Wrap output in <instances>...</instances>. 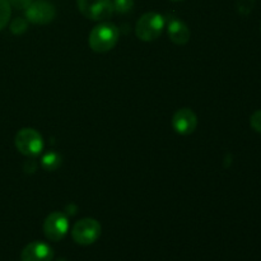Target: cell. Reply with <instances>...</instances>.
I'll use <instances>...</instances> for the list:
<instances>
[{
    "label": "cell",
    "mask_w": 261,
    "mask_h": 261,
    "mask_svg": "<svg viewBox=\"0 0 261 261\" xmlns=\"http://www.w3.org/2000/svg\"><path fill=\"white\" fill-rule=\"evenodd\" d=\"M119 41V30L114 23H101L89 33V47L94 53H107L116 46Z\"/></svg>",
    "instance_id": "6da1fadb"
},
{
    "label": "cell",
    "mask_w": 261,
    "mask_h": 261,
    "mask_svg": "<svg viewBox=\"0 0 261 261\" xmlns=\"http://www.w3.org/2000/svg\"><path fill=\"white\" fill-rule=\"evenodd\" d=\"M165 18L160 13L149 12L145 13L138 20L135 32L139 40L144 42H150V41L157 40L165 28Z\"/></svg>",
    "instance_id": "7a4b0ae2"
},
{
    "label": "cell",
    "mask_w": 261,
    "mask_h": 261,
    "mask_svg": "<svg viewBox=\"0 0 261 261\" xmlns=\"http://www.w3.org/2000/svg\"><path fill=\"white\" fill-rule=\"evenodd\" d=\"M15 147L27 157H36L43 149V139L38 132L31 127L20 129L15 135Z\"/></svg>",
    "instance_id": "3957f363"
},
{
    "label": "cell",
    "mask_w": 261,
    "mask_h": 261,
    "mask_svg": "<svg viewBox=\"0 0 261 261\" xmlns=\"http://www.w3.org/2000/svg\"><path fill=\"white\" fill-rule=\"evenodd\" d=\"M101 236V224L93 218H83L74 224L71 229V237L82 246L92 245Z\"/></svg>",
    "instance_id": "277c9868"
},
{
    "label": "cell",
    "mask_w": 261,
    "mask_h": 261,
    "mask_svg": "<svg viewBox=\"0 0 261 261\" xmlns=\"http://www.w3.org/2000/svg\"><path fill=\"white\" fill-rule=\"evenodd\" d=\"M82 14L91 20H105L114 13L111 0H76Z\"/></svg>",
    "instance_id": "5b68a950"
},
{
    "label": "cell",
    "mask_w": 261,
    "mask_h": 261,
    "mask_svg": "<svg viewBox=\"0 0 261 261\" xmlns=\"http://www.w3.org/2000/svg\"><path fill=\"white\" fill-rule=\"evenodd\" d=\"M55 7L47 0H35L25 8V18L33 24H47L55 18Z\"/></svg>",
    "instance_id": "8992f818"
},
{
    "label": "cell",
    "mask_w": 261,
    "mask_h": 261,
    "mask_svg": "<svg viewBox=\"0 0 261 261\" xmlns=\"http://www.w3.org/2000/svg\"><path fill=\"white\" fill-rule=\"evenodd\" d=\"M69 231V219L61 212H53L48 214L43 223V232L50 241H60Z\"/></svg>",
    "instance_id": "52a82bcc"
},
{
    "label": "cell",
    "mask_w": 261,
    "mask_h": 261,
    "mask_svg": "<svg viewBox=\"0 0 261 261\" xmlns=\"http://www.w3.org/2000/svg\"><path fill=\"white\" fill-rule=\"evenodd\" d=\"M172 126L175 132L181 135L193 134L198 126V117L193 110L181 109L173 115Z\"/></svg>",
    "instance_id": "ba28073f"
},
{
    "label": "cell",
    "mask_w": 261,
    "mask_h": 261,
    "mask_svg": "<svg viewBox=\"0 0 261 261\" xmlns=\"http://www.w3.org/2000/svg\"><path fill=\"white\" fill-rule=\"evenodd\" d=\"M53 257V249L47 244L41 241L28 244L20 254V260L22 261H51Z\"/></svg>",
    "instance_id": "9c48e42d"
},
{
    "label": "cell",
    "mask_w": 261,
    "mask_h": 261,
    "mask_svg": "<svg viewBox=\"0 0 261 261\" xmlns=\"http://www.w3.org/2000/svg\"><path fill=\"white\" fill-rule=\"evenodd\" d=\"M167 33L170 40L175 45H185L190 40V30L180 19H172L167 25Z\"/></svg>",
    "instance_id": "30bf717a"
},
{
    "label": "cell",
    "mask_w": 261,
    "mask_h": 261,
    "mask_svg": "<svg viewBox=\"0 0 261 261\" xmlns=\"http://www.w3.org/2000/svg\"><path fill=\"white\" fill-rule=\"evenodd\" d=\"M42 167L46 171H55L60 167L61 165V157L55 152L46 153L42 157Z\"/></svg>",
    "instance_id": "8fae6325"
},
{
    "label": "cell",
    "mask_w": 261,
    "mask_h": 261,
    "mask_svg": "<svg viewBox=\"0 0 261 261\" xmlns=\"http://www.w3.org/2000/svg\"><path fill=\"white\" fill-rule=\"evenodd\" d=\"M12 5L9 4L8 0H0V31L8 24L10 19V14H12Z\"/></svg>",
    "instance_id": "7c38bea8"
},
{
    "label": "cell",
    "mask_w": 261,
    "mask_h": 261,
    "mask_svg": "<svg viewBox=\"0 0 261 261\" xmlns=\"http://www.w3.org/2000/svg\"><path fill=\"white\" fill-rule=\"evenodd\" d=\"M27 28L28 20L22 17L15 18V19H13L12 23H10V31H12V33H14V35H22V33H24L25 31H27Z\"/></svg>",
    "instance_id": "4fadbf2b"
},
{
    "label": "cell",
    "mask_w": 261,
    "mask_h": 261,
    "mask_svg": "<svg viewBox=\"0 0 261 261\" xmlns=\"http://www.w3.org/2000/svg\"><path fill=\"white\" fill-rule=\"evenodd\" d=\"M112 5H114V12L119 13V14H125L133 9L134 0H114Z\"/></svg>",
    "instance_id": "5bb4252c"
},
{
    "label": "cell",
    "mask_w": 261,
    "mask_h": 261,
    "mask_svg": "<svg viewBox=\"0 0 261 261\" xmlns=\"http://www.w3.org/2000/svg\"><path fill=\"white\" fill-rule=\"evenodd\" d=\"M250 124H251V127L255 130V132L260 133L261 134V110H257L250 117Z\"/></svg>",
    "instance_id": "9a60e30c"
},
{
    "label": "cell",
    "mask_w": 261,
    "mask_h": 261,
    "mask_svg": "<svg viewBox=\"0 0 261 261\" xmlns=\"http://www.w3.org/2000/svg\"><path fill=\"white\" fill-rule=\"evenodd\" d=\"M255 0H240L239 2V9L240 12L244 14H249L251 12L252 7H254Z\"/></svg>",
    "instance_id": "2e32d148"
},
{
    "label": "cell",
    "mask_w": 261,
    "mask_h": 261,
    "mask_svg": "<svg viewBox=\"0 0 261 261\" xmlns=\"http://www.w3.org/2000/svg\"><path fill=\"white\" fill-rule=\"evenodd\" d=\"M8 2L15 9H25L32 3V0H8Z\"/></svg>",
    "instance_id": "e0dca14e"
},
{
    "label": "cell",
    "mask_w": 261,
    "mask_h": 261,
    "mask_svg": "<svg viewBox=\"0 0 261 261\" xmlns=\"http://www.w3.org/2000/svg\"><path fill=\"white\" fill-rule=\"evenodd\" d=\"M173 2H182V0H173Z\"/></svg>",
    "instance_id": "ac0fdd59"
},
{
    "label": "cell",
    "mask_w": 261,
    "mask_h": 261,
    "mask_svg": "<svg viewBox=\"0 0 261 261\" xmlns=\"http://www.w3.org/2000/svg\"><path fill=\"white\" fill-rule=\"evenodd\" d=\"M58 261H66V260H64V259H60V260H58Z\"/></svg>",
    "instance_id": "d6986e66"
}]
</instances>
